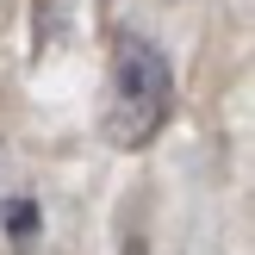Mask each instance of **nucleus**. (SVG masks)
Masks as SVG:
<instances>
[{
    "instance_id": "nucleus-1",
    "label": "nucleus",
    "mask_w": 255,
    "mask_h": 255,
    "mask_svg": "<svg viewBox=\"0 0 255 255\" xmlns=\"http://www.w3.org/2000/svg\"><path fill=\"white\" fill-rule=\"evenodd\" d=\"M168 112H174V62L143 31H119L112 37V62H106L100 137L112 149H143V143H156Z\"/></svg>"
}]
</instances>
